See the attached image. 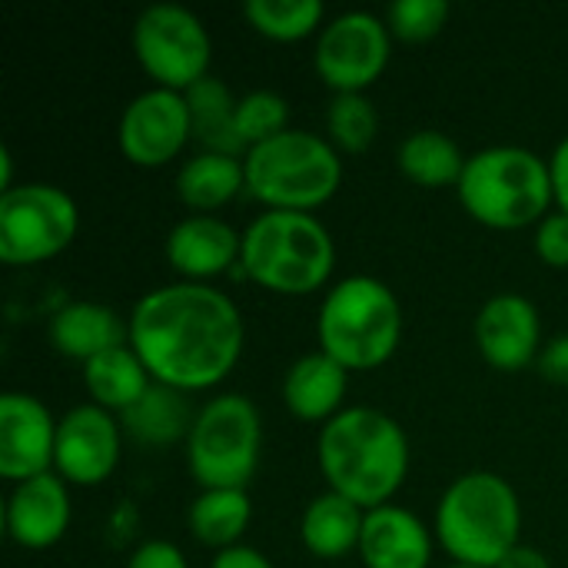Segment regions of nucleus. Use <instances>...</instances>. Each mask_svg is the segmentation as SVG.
Instances as JSON below:
<instances>
[{
  "instance_id": "34",
  "label": "nucleus",
  "mask_w": 568,
  "mask_h": 568,
  "mask_svg": "<svg viewBox=\"0 0 568 568\" xmlns=\"http://www.w3.org/2000/svg\"><path fill=\"white\" fill-rule=\"evenodd\" d=\"M536 366H539V376H542V379H549V383H556V386H568V333L549 339V343L542 346Z\"/></svg>"
},
{
  "instance_id": "12",
  "label": "nucleus",
  "mask_w": 568,
  "mask_h": 568,
  "mask_svg": "<svg viewBox=\"0 0 568 568\" xmlns=\"http://www.w3.org/2000/svg\"><path fill=\"white\" fill-rule=\"evenodd\" d=\"M193 136L186 93L150 87L136 93L120 116V150L133 166L170 163Z\"/></svg>"
},
{
  "instance_id": "17",
  "label": "nucleus",
  "mask_w": 568,
  "mask_h": 568,
  "mask_svg": "<svg viewBox=\"0 0 568 568\" xmlns=\"http://www.w3.org/2000/svg\"><path fill=\"white\" fill-rule=\"evenodd\" d=\"M240 253L243 233H236L226 220L213 213L183 216L166 236V260L190 283L226 273L230 266H236Z\"/></svg>"
},
{
  "instance_id": "6",
  "label": "nucleus",
  "mask_w": 568,
  "mask_h": 568,
  "mask_svg": "<svg viewBox=\"0 0 568 568\" xmlns=\"http://www.w3.org/2000/svg\"><path fill=\"white\" fill-rule=\"evenodd\" d=\"M320 349L329 353L336 363L353 369H376L383 366L403 336V310L396 293L366 273L339 280L316 320Z\"/></svg>"
},
{
  "instance_id": "8",
  "label": "nucleus",
  "mask_w": 568,
  "mask_h": 568,
  "mask_svg": "<svg viewBox=\"0 0 568 568\" xmlns=\"http://www.w3.org/2000/svg\"><path fill=\"white\" fill-rule=\"evenodd\" d=\"M260 446L263 426L253 399L223 393L196 409L186 436V466L203 489H246L260 466Z\"/></svg>"
},
{
  "instance_id": "4",
  "label": "nucleus",
  "mask_w": 568,
  "mask_h": 568,
  "mask_svg": "<svg viewBox=\"0 0 568 568\" xmlns=\"http://www.w3.org/2000/svg\"><path fill=\"white\" fill-rule=\"evenodd\" d=\"M333 263V236L313 213L266 210L243 230L240 270L273 293L306 296L329 280Z\"/></svg>"
},
{
  "instance_id": "38",
  "label": "nucleus",
  "mask_w": 568,
  "mask_h": 568,
  "mask_svg": "<svg viewBox=\"0 0 568 568\" xmlns=\"http://www.w3.org/2000/svg\"><path fill=\"white\" fill-rule=\"evenodd\" d=\"M446 568H479V566H466V562H453V566H446Z\"/></svg>"
},
{
  "instance_id": "10",
  "label": "nucleus",
  "mask_w": 568,
  "mask_h": 568,
  "mask_svg": "<svg viewBox=\"0 0 568 568\" xmlns=\"http://www.w3.org/2000/svg\"><path fill=\"white\" fill-rule=\"evenodd\" d=\"M133 53L156 87L186 93L193 83L210 77L213 40L203 20L180 3H153L140 10L133 23Z\"/></svg>"
},
{
  "instance_id": "21",
  "label": "nucleus",
  "mask_w": 568,
  "mask_h": 568,
  "mask_svg": "<svg viewBox=\"0 0 568 568\" xmlns=\"http://www.w3.org/2000/svg\"><path fill=\"white\" fill-rule=\"evenodd\" d=\"M363 519H366L363 506H356L353 499L329 489L303 509V519H300L303 546L316 559H339V556L359 549Z\"/></svg>"
},
{
  "instance_id": "27",
  "label": "nucleus",
  "mask_w": 568,
  "mask_h": 568,
  "mask_svg": "<svg viewBox=\"0 0 568 568\" xmlns=\"http://www.w3.org/2000/svg\"><path fill=\"white\" fill-rule=\"evenodd\" d=\"M253 516V503L246 489H203L190 506V532L200 546L216 552L240 546Z\"/></svg>"
},
{
  "instance_id": "3",
  "label": "nucleus",
  "mask_w": 568,
  "mask_h": 568,
  "mask_svg": "<svg viewBox=\"0 0 568 568\" xmlns=\"http://www.w3.org/2000/svg\"><path fill=\"white\" fill-rule=\"evenodd\" d=\"M519 529L523 509L516 489L486 469L459 476L436 506V536L466 566H499L519 546Z\"/></svg>"
},
{
  "instance_id": "36",
  "label": "nucleus",
  "mask_w": 568,
  "mask_h": 568,
  "mask_svg": "<svg viewBox=\"0 0 568 568\" xmlns=\"http://www.w3.org/2000/svg\"><path fill=\"white\" fill-rule=\"evenodd\" d=\"M549 173H552V196H556L559 210L568 213V136L552 150V156H549Z\"/></svg>"
},
{
  "instance_id": "28",
  "label": "nucleus",
  "mask_w": 568,
  "mask_h": 568,
  "mask_svg": "<svg viewBox=\"0 0 568 568\" xmlns=\"http://www.w3.org/2000/svg\"><path fill=\"white\" fill-rule=\"evenodd\" d=\"M243 13L250 27L273 40H303L323 20L320 0H246Z\"/></svg>"
},
{
  "instance_id": "2",
  "label": "nucleus",
  "mask_w": 568,
  "mask_h": 568,
  "mask_svg": "<svg viewBox=\"0 0 568 568\" xmlns=\"http://www.w3.org/2000/svg\"><path fill=\"white\" fill-rule=\"evenodd\" d=\"M316 453L329 489L366 513L386 506L409 473V439L403 426L373 406H346L323 423Z\"/></svg>"
},
{
  "instance_id": "9",
  "label": "nucleus",
  "mask_w": 568,
  "mask_h": 568,
  "mask_svg": "<svg viewBox=\"0 0 568 568\" xmlns=\"http://www.w3.org/2000/svg\"><path fill=\"white\" fill-rule=\"evenodd\" d=\"M77 230V200L53 183H23L0 193V260L10 266L63 253Z\"/></svg>"
},
{
  "instance_id": "33",
  "label": "nucleus",
  "mask_w": 568,
  "mask_h": 568,
  "mask_svg": "<svg viewBox=\"0 0 568 568\" xmlns=\"http://www.w3.org/2000/svg\"><path fill=\"white\" fill-rule=\"evenodd\" d=\"M126 568H186V559H183V552H180L173 542H166V539H150V542H143L140 549H133Z\"/></svg>"
},
{
  "instance_id": "1",
  "label": "nucleus",
  "mask_w": 568,
  "mask_h": 568,
  "mask_svg": "<svg viewBox=\"0 0 568 568\" xmlns=\"http://www.w3.org/2000/svg\"><path fill=\"white\" fill-rule=\"evenodd\" d=\"M130 346L153 383L200 393L223 383L243 353L240 306L206 283H170L136 300Z\"/></svg>"
},
{
  "instance_id": "14",
  "label": "nucleus",
  "mask_w": 568,
  "mask_h": 568,
  "mask_svg": "<svg viewBox=\"0 0 568 568\" xmlns=\"http://www.w3.org/2000/svg\"><path fill=\"white\" fill-rule=\"evenodd\" d=\"M57 446V423L50 409L30 393L0 396V476L13 486L50 473Z\"/></svg>"
},
{
  "instance_id": "31",
  "label": "nucleus",
  "mask_w": 568,
  "mask_h": 568,
  "mask_svg": "<svg viewBox=\"0 0 568 568\" xmlns=\"http://www.w3.org/2000/svg\"><path fill=\"white\" fill-rule=\"evenodd\" d=\"M449 13H453L449 0H393L386 10V27L393 37L419 43V40H433L446 27Z\"/></svg>"
},
{
  "instance_id": "29",
  "label": "nucleus",
  "mask_w": 568,
  "mask_h": 568,
  "mask_svg": "<svg viewBox=\"0 0 568 568\" xmlns=\"http://www.w3.org/2000/svg\"><path fill=\"white\" fill-rule=\"evenodd\" d=\"M329 143L343 153H363L373 146L379 116L366 93H333L326 110Z\"/></svg>"
},
{
  "instance_id": "25",
  "label": "nucleus",
  "mask_w": 568,
  "mask_h": 568,
  "mask_svg": "<svg viewBox=\"0 0 568 568\" xmlns=\"http://www.w3.org/2000/svg\"><path fill=\"white\" fill-rule=\"evenodd\" d=\"M246 186L243 156L196 153L176 173V196L193 210H220Z\"/></svg>"
},
{
  "instance_id": "19",
  "label": "nucleus",
  "mask_w": 568,
  "mask_h": 568,
  "mask_svg": "<svg viewBox=\"0 0 568 568\" xmlns=\"http://www.w3.org/2000/svg\"><path fill=\"white\" fill-rule=\"evenodd\" d=\"M47 336H50L57 353L80 359V363H90L100 353H110L116 346H130V323H123L120 313L103 306V303L73 300V303H63L50 316Z\"/></svg>"
},
{
  "instance_id": "18",
  "label": "nucleus",
  "mask_w": 568,
  "mask_h": 568,
  "mask_svg": "<svg viewBox=\"0 0 568 568\" xmlns=\"http://www.w3.org/2000/svg\"><path fill=\"white\" fill-rule=\"evenodd\" d=\"M359 556L366 568H426L433 559V539L416 513L386 503L366 513Z\"/></svg>"
},
{
  "instance_id": "16",
  "label": "nucleus",
  "mask_w": 568,
  "mask_h": 568,
  "mask_svg": "<svg viewBox=\"0 0 568 568\" xmlns=\"http://www.w3.org/2000/svg\"><path fill=\"white\" fill-rule=\"evenodd\" d=\"M3 526L10 542L20 549H50L63 539L70 526V493L60 473H43L23 479L10 489Z\"/></svg>"
},
{
  "instance_id": "22",
  "label": "nucleus",
  "mask_w": 568,
  "mask_h": 568,
  "mask_svg": "<svg viewBox=\"0 0 568 568\" xmlns=\"http://www.w3.org/2000/svg\"><path fill=\"white\" fill-rule=\"evenodd\" d=\"M193 140L203 146V153H226V156H246V143L236 133V100L230 87L220 77H203L186 90Z\"/></svg>"
},
{
  "instance_id": "13",
  "label": "nucleus",
  "mask_w": 568,
  "mask_h": 568,
  "mask_svg": "<svg viewBox=\"0 0 568 568\" xmlns=\"http://www.w3.org/2000/svg\"><path fill=\"white\" fill-rule=\"evenodd\" d=\"M120 463V423L110 409L83 403L57 419L53 469L73 486H100Z\"/></svg>"
},
{
  "instance_id": "26",
  "label": "nucleus",
  "mask_w": 568,
  "mask_h": 568,
  "mask_svg": "<svg viewBox=\"0 0 568 568\" xmlns=\"http://www.w3.org/2000/svg\"><path fill=\"white\" fill-rule=\"evenodd\" d=\"M396 163H399L403 176L413 180L416 186L439 190V186L459 183L466 156H463L459 143L453 136H446L443 130H416L399 143Z\"/></svg>"
},
{
  "instance_id": "7",
  "label": "nucleus",
  "mask_w": 568,
  "mask_h": 568,
  "mask_svg": "<svg viewBox=\"0 0 568 568\" xmlns=\"http://www.w3.org/2000/svg\"><path fill=\"white\" fill-rule=\"evenodd\" d=\"M246 190L270 210L310 213L323 206L343 183L339 150L310 130H283L256 143L243 156Z\"/></svg>"
},
{
  "instance_id": "15",
  "label": "nucleus",
  "mask_w": 568,
  "mask_h": 568,
  "mask_svg": "<svg viewBox=\"0 0 568 568\" xmlns=\"http://www.w3.org/2000/svg\"><path fill=\"white\" fill-rule=\"evenodd\" d=\"M539 339H542V323L529 296L499 293L483 303L476 316V346L489 366L503 373L526 369L542 353Z\"/></svg>"
},
{
  "instance_id": "37",
  "label": "nucleus",
  "mask_w": 568,
  "mask_h": 568,
  "mask_svg": "<svg viewBox=\"0 0 568 568\" xmlns=\"http://www.w3.org/2000/svg\"><path fill=\"white\" fill-rule=\"evenodd\" d=\"M496 568H552V562L546 559V552H539L532 546H516Z\"/></svg>"
},
{
  "instance_id": "11",
  "label": "nucleus",
  "mask_w": 568,
  "mask_h": 568,
  "mask_svg": "<svg viewBox=\"0 0 568 568\" xmlns=\"http://www.w3.org/2000/svg\"><path fill=\"white\" fill-rule=\"evenodd\" d=\"M313 63L336 93H363L389 63V27L369 10H346L320 30Z\"/></svg>"
},
{
  "instance_id": "32",
  "label": "nucleus",
  "mask_w": 568,
  "mask_h": 568,
  "mask_svg": "<svg viewBox=\"0 0 568 568\" xmlns=\"http://www.w3.org/2000/svg\"><path fill=\"white\" fill-rule=\"evenodd\" d=\"M536 253L542 256V263L566 270L568 266V213L556 210L549 216L539 220L536 226Z\"/></svg>"
},
{
  "instance_id": "23",
  "label": "nucleus",
  "mask_w": 568,
  "mask_h": 568,
  "mask_svg": "<svg viewBox=\"0 0 568 568\" xmlns=\"http://www.w3.org/2000/svg\"><path fill=\"white\" fill-rule=\"evenodd\" d=\"M193 419H196V413L190 409L186 393L163 386V383H153L136 406L120 413V426L140 446H170V443L190 436Z\"/></svg>"
},
{
  "instance_id": "5",
  "label": "nucleus",
  "mask_w": 568,
  "mask_h": 568,
  "mask_svg": "<svg viewBox=\"0 0 568 568\" xmlns=\"http://www.w3.org/2000/svg\"><path fill=\"white\" fill-rule=\"evenodd\" d=\"M456 190L466 213L496 230L539 223L556 200L549 160L526 146H486L466 156Z\"/></svg>"
},
{
  "instance_id": "24",
  "label": "nucleus",
  "mask_w": 568,
  "mask_h": 568,
  "mask_svg": "<svg viewBox=\"0 0 568 568\" xmlns=\"http://www.w3.org/2000/svg\"><path fill=\"white\" fill-rule=\"evenodd\" d=\"M83 383L97 406H103L110 413H126L153 386V376L146 373V366L133 353V346H116V349L100 353L97 359L83 363Z\"/></svg>"
},
{
  "instance_id": "20",
  "label": "nucleus",
  "mask_w": 568,
  "mask_h": 568,
  "mask_svg": "<svg viewBox=\"0 0 568 568\" xmlns=\"http://www.w3.org/2000/svg\"><path fill=\"white\" fill-rule=\"evenodd\" d=\"M346 389L349 369L323 349L300 356L283 376V403L296 419L306 423H329L336 413H343L339 406Z\"/></svg>"
},
{
  "instance_id": "35",
  "label": "nucleus",
  "mask_w": 568,
  "mask_h": 568,
  "mask_svg": "<svg viewBox=\"0 0 568 568\" xmlns=\"http://www.w3.org/2000/svg\"><path fill=\"white\" fill-rule=\"evenodd\" d=\"M210 568H273V562L260 549H253V546H233V549L216 552V559H213Z\"/></svg>"
},
{
  "instance_id": "30",
  "label": "nucleus",
  "mask_w": 568,
  "mask_h": 568,
  "mask_svg": "<svg viewBox=\"0 0 568 568\" xmlns=\"http://www.w3.org/2000/svg\"><path fill=\"white\" fill-rule=\"evenodd\" d=\"M290 130V103L276 90H250L236 100V133L250 146Z\"/></svg>"
}]
</instances>
